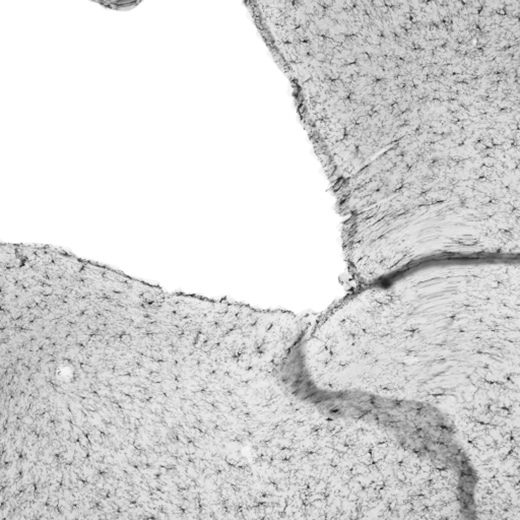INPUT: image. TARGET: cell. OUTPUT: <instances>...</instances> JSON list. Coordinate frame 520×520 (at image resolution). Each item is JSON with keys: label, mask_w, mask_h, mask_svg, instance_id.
I'll return each instance as SVG.
<instances>
[{"label": "cell", "mask_w": 520, "mask_h": 520, "mask_svg": "<svg viewBox=\"0 0 520 520\" xmlns=\"http://www.w3.org/2000/svg\"><path fill=\"white\" fill-rule=\"evenodd\" d=\"M98 4L104 6L107 9L112 10H129L133 7H135L139 2L137 1H130V0H106V1H96Z\"/></svg>", "instance_id": "6da1fadb"}]
</instances>
